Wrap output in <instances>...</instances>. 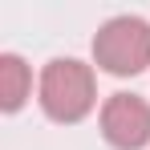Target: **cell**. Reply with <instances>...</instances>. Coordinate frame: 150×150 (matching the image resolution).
Segmentation results:
<instances>
[{"label":"cell","mask_w":150,"mask_h":150,"mask_svg":"<svg viewBox=\"0 0 150 150\" xmlns=\"http://www.w3.org/2000/svg\"><path fill=\"white\" fill-rule=\"evenodd\" d=\"M93 69L73 57H57L41 73V110L53 122H81L93 110Z\"/></svg>","instance_id":"1"},{"label":"cell","mask_w":150,"mask_h":150,"mask_svg":"<svg viewBox=\"0 0 150 150\" xmlns=\"http://www.w3.org/2000/svg\"><path fill=\"white\" fill-rule=\"evenodd\" d=\"M93 61L114 77H134L150 65V25L142 16H114L93 37Z\"/></svg>","instance_id":"2"},{"label":"cell","mask_w":150,"mask_h":150,"mask_svg":"<svg viewBox=\"0 0 150 150\" xmlns=\"http://www.w3.org/2000/svg\"><path fill=\"white\" fill-rule=\"evenodd\" d=\"M101 134L118 150H142L150 142V105L138 93H114L101 105Z\"/></svg>","instance_id":"3"},{"label":"cell","mask_w":150,"mask_h":150,"mask_svg":"<svg viewBox=\"0 0 150 150\" xmlns=\"http://www.w3.org/2000/svg\"><path fill=\"white\" fill-rule=\"evenodd\" d=\"M28 89H33V73H28V65L16 57V53H4L0 57V110H21L28 98Z\"/></svg>","instance_id":"4"}]
</instances>
